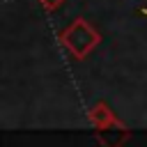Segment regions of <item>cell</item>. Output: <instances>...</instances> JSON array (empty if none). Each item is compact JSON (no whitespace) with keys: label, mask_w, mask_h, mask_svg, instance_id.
<instances>
[{"label":"cell","mask_w":147,"mask_h":147,"mask_svg":"<svg viewBox=\"0 0 147 147\" xmlns=\"http://www.w3.org/2000/svg\"><path fill=\"white\" fill-rule=\"evenodd\" d=\"M62 48L74 57V60H85L99 44H101V34L94 25H90L83 16H78L74 23H69L60 34H57Z\"/></svg>","instance_id":"cell-1"},{"label":"cell","mask_w":147,"mask_h":147,"mask_svg":"<svg viewBox=\"0 0 147 147\" xmlns=\"http://www.w3.org/2000/svg\"><path fill=\"white\" fill-rule=\"evenodd\" d=\"M39 2H41V7L46 11H55V9H60L64 5V0H39Z\"/></svg>","instance_id":"cell-4"},{"label":"cell","mask_w":147,"mask_h":147,"mask_svg":"<svg viewBox=\"0 0 147 147\" xmlns=\"http://www.w3.org/2000/svg\"><path fill=\"white\" fill-rule=\"evenodd\" d=\"M87 122L94 126V129H106V126H113V124H119V117L113 113V108L103 101L94 103L90 110H87Z\"/></svg>","instance_id":"cell-3"},{"label":"cell","mask_w":147,"mask_h":147,"mask_svg":"<svg viewBox=\"0 0 147 147\" xmlns=\"http://www.w3.org/2000/svg\"><path fill=\"white\" fill-rule=\"evenodd\" d=\"M129 138H131V131L122 122L113 124V126H106V129H96V140L103 147H122Z\"/></svg>","instance_id":"cell-2"}]
</instances>
